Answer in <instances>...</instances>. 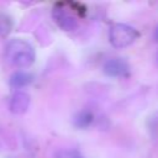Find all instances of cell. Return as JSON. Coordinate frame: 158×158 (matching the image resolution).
Segmentation results:
<instances>
[{"instance_id":"obj_1","label":"cell","mask_w":158,"mask_h":158,"mask_svg":"<svg viewBox=\"0 0 158 158\" xmlns=\"http://www.w3.org/2000/svg\"><path fill=\"white\" fill-rule=\"evenodd\" d=\"M5 57L10 64L17 68H28L36 59L33 47L20 38L11 40L5 47Z\"/></svg>"},{"instance_id":"obj_2","label":"cell","mask_w":158,"mask_h":158,"mask_svg":"<svg viewBox=\"0 0 158 158\" xmlns=\"http://www.w3.org/2000/svg\"><path fill=\"white\" fill-rule=\"evenodd\" d=\"M139 37L138 31L127 23H114L109 28V42L115 48H126Z\"/></svg>"},{"instance_id":"obj_3","label":"cell","mask_w":158,"mask_h":158,"mask_svg":"<svg viewBox=\"0 0 158 158\" xmlns=\"http://www.w3.org/2000/svg\"><path fill=\"white\" fill-rule=\"evenodd\" d=\"M52 16H53L54 22L65 32L75 31L79 26L77 17L68 9H65L60 5H57V6L53 7Z\"/></svg>"},{"instance_id":"obj_4","label":"cell","mask_w":158,"mask_h":158,"mask_svg":"<svg viewBox=\"0 0 158 158\" xmlns=\"http://www.w3.org/2000/svg\"><path fill=\"white\" fill-rule=\"evenodd\" d=\"M102 70L107 77L120 78V77L128 75L130 65L125 59L114 57V58H109L107 60H105V63L102 65Z\"/></svg>"},{"instance_id":"obj_5","label":"cell","mask_w":158,"mask_h":158,"mask_svg":"<svg viewBox=\"0 0 158 158\" xmlns=\"http://www.w3.org/2000/svg\"><path fill=\"white\" fill-rule=\"evenodd\" d=\"M30 95L25 91H16L11 99H10V104H9V109L12 114L15 115H21L25 114L30 106Z\"/></svg>"},{"instance_id":"obj_6","label":"cell","mask_w":158,"mask_h":158,"mask_svg":"<svg viewBox=\"0 0 158 158\" xmlns=\"http://www.w3.org/2000/svg\"><path fill=\"white\" fill-rule=\"evenodd\" d=\"M94 121V114L89 110V109H83L79 112H77V115L73 118L74 126L78 128H86L89 127Z\"/></svg>"},{"instance_id":"obj_7","label":"cell","mask_w":158,"mask_h":158,"mask_svg":"<svg viewBox=\"0 0 158 158\" xmlns=\"http://www.w3.org/2000/svg\"><path fill=\"white\" fill-rule=\"evenodd\" d=\"M33 80V75L27 73V72H22V70H19V72H15L11 78H10V85L12 88H23V86H27L30 83H32Z\"/></svg>"},{"instance_id":"obj_8","label":"cell","mask_w":158,"mask_h":158,"mask_svg":"<svg viewBox=\"0 0 158 158\" xmlns=\"http://www.w3.org/2000/svg\"><path fill=\"white\" fill-rule=\"evenodd\" d=\"M56 158H84V157L78 149L65 148V149H59L56 153Z\"/></svg>"},{"instance_id":"obj_9","label":"cell","mask_w":158,"mask_h":158,"mask_svg":"<svg viewBox=\"0 0 158 158\" xmlns=\"http://www.w3.org/2000/svg\"><path fill=\"white\" fill-rule=\"evenodd\" d=\"M10 30H11V20L6 15L1 14L0 15V35L6 36L10 32Z\"/></svg>"},{"instance_id":"obj_10","label":"cell","mask_w":158,"mask_h":158,"mask_svg":"<svg viewBox=\"0 0 158 158\" xmlns=\"http://www.w3.org/2000/svg\"><path fill=\"white\" fill-rule=\"evenodd\" d=\"M154 40L158 42V25H157L156 28H154Z\"/></svg>"},{"instance_id":"obj_11","label":"cell","mask_w":158,"mask_h":158,"mask_svg":"<svg viewBox=\"0 0 158 158\" xmlns=\"http://www.w3.org/2000/svg\"><path fill=\"white\" fill-rule=\"evenodd\" d=\"M156 58H157V62H158V52H157V56H156Z\"/></svg>"}]
</instances>
